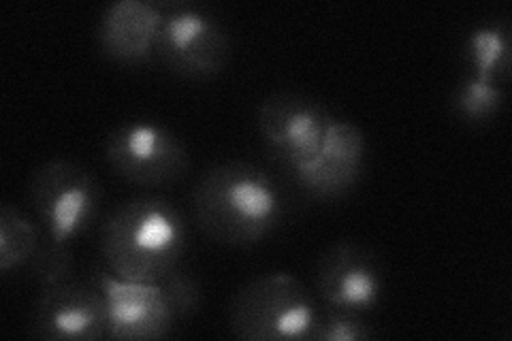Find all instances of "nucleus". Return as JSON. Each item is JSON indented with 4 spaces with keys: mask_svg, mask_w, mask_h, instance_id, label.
Segmentation results:
<instances>
[{
    "mask_svg": "<svg viewBox=\"0 0 512 341\" xmlns=\"http://www.w3.org/2000/svg\"><path fill=\"white\" fill-rule=\"evenodd\" d=\"M199 229L222 246H254L284 218V197L274 177L250 162L231 160L207 171L192 194Z\"/></svg>",
    "mask_w": 512,
    "mask_h": 341,
    "instance_id": "obj_1",
    "label": "nucleus"
},
{
    "mask_svg": "<svg viewBox=\"0 0 512 341\" xmlns=\"http://www.w3.org/2000/svg\"><path fill=\"white\" fill-rule=\"evenodd\" d=\"M101 248L107 269L118 278L158 284L180 267L186 224L171 201L135 197L107 216Z\"/></svg>",
    "mask_w": 512,
    "mask_h": 341,
    "instance_id": "obj_2",
    "label": "nucleus"
},
{
    "mask_svg": "<svg viewBox=\"0 0 512 341\" xmlns=\"http://www.w3.org/2000/svg\"><path fill=\"white\" fill-rule=\"evenodd\" d=\"M318 316L316 301L295 275L267 273L239 288L231 303V333L246 341L310 339Z\"/></svg>",
    "mask_w": 512,
    "mask_h": 341,
    "instance_id": "obj_3",
    "label": "nucleus"
},
{
    "mask_svg": "<svg viewBox=\"0 0 512 341\" xmlns=\"http://www.w3.org/2000/svg\"><path fill=\"white\" fill-rule=\"evenodd\" d=\"M28 197L45 237L69 248L94 220L101 192L88 169L73 160L56 158L32 173Z\"/></svg>",
    "mask_w": 512,
    "mask_h": 341,
    "instance_id": "obj_4",
    "label": "nucleus"
},
{
    "mask_svg": "<svg viewBox=\"0 0 512 341\" xmlns=\"http://www.w3.org/2000/svg\"><path fill=\"white\" fill-rule=\"evenodd\" d=\"M156 5L163 11L156 58L182 77L218 75L229 58V35L220 20L201 5L184 0H163Z\"/></svg>",
    "mask_w": 512,
    "mask_h": 341,
    "instance_id": "obj_5",
    "label": "nucleus"
},
{
    "mask_svg": "<svg viewBox=\"0 0 512 341\" xmlns=\"http://www.w3.org/2000/svg\"><path fill=\"white\" fill-rule=\"evenodd\" d=\"M331 122L323 105L293 92L267 96L256 111L269 156L291 175L320 152Z\"/></svg>",
    "mask_w": 512,
    "mask_h": 341,
    "instance_id": "obj_6",
    "label": "nucleus"
},
{
    "mask_svg": "<svg viewBox=\"0 0 512 341\" xmlns=\"http://www.w3.org/2000/svg\"><path fill=\"white\" fill-rule=\"evenodd\" d=\"M105 156L126 182L156 188L178 182L190 158L184 143L156 122H126L109 135Z\"/></svg>",
    "mask_w": 512,
    "mask_h": 341,
    "instance_id": "obj_7",
    "label": "nucleus"
},
{
    "mask_svg": "<svg viewBox=\"0 0 512 341\" xmlns=\"http://www.w3.org/2000/svg\"><path fill=\"white\" fill-rule=\"evenodd\" d=\"M92 284L101 290L107 314V339L150 341L171 333L173 316L160 284L122 280L96 269Z\"/></svg>",
    "mask_w": 512,
    "mask_h": 341,
    "instance_id": "obj_8",
    "label": "nucleus"
},
{
    "mask_svg": "<svg viewBox=\"0 0 512 341\" xmlns=\"http://www.w3.org/2000/svg\"><path fill=\"white\" fill-rule=\"evenodd\" d=\"M32 335L47 341H96L107 337L101 290L73 275L41 286L32 316Z\"/></svg>",
    "mask_w": 512,
    "mask_h": 341,
    "instance_id": "obj_9",
    "label": "nucleus"
},
{
    "mask_svg": "<svg viewBox=\"0 0 512 341\" xmlns=\"http://www.w3.org/2000/svg\"><path fill=\"white\" fill-rule=\"evenodd\" d=\"M316 288L327 305L365 314L380 303L382 271L370 250L344 241L320 256Z\"/></svg>",
    "mask_w": 512,
    "mask_h": 341,
    "instance_id": "obj_10",
    "label": "nucleus"
},
{
    "mask_svg": "<svg viewBox=\"0 0 512 341\" xmlns=\"http://www.w3.org/2000/svg\"><path fill=\"white\" fill-rule=\"evenodd\" d=\"M365 135L357 124L333 118L323 148L293 173V180L314 199H340L359 182L365 162Z\"/></svg>",
    "mask_w": 512,
    "mask_h": 341,
    "instance_id": "obj_11",
    "label": "nucleus"
},
{
    "mask_svg": "<svg viewBox=\"0 0 512 341\" xmlns=\"http://www.w3.org/2000/svg\"><path fill=\"white\" fill-rule=\"evenodd\" d=\"M163 11L148 0H116L105 7L96 39L105 58L120 64H139L156 56Z\"/></svg>",
    "mask_w": 512,
    "mask_h": 341,
    "instance_id": "obj_12",
    "label": "nucleus"
},
{
    "mask_svg": "<svg viewBox=\"0 0 512 341\" xmlns=\"http://www.w3.org/2000/svg\"><path fill=\"white\" fill-rule=\"evenodd\" d=\"M468 71L480 79L504 84L510 73V30L506 22L474 28L463 43Z\"/></svg>",
    "mask_w": 512,
    "mask_h": 341,
    "instance_id": "obj_13",
    "label": "nucleus"
},
{
    "mask_svg": "<svg viewBox=\"0 0 512 341\" xmlns=\"http://www.w3.org/2000/svg\"><path fill=\"white\" fill-rule=\"evenodd\" d=\"M43 237L32 220L11 203L0 207V271L11 273L30 265Z\"/></svg>",
    "mask_w": 512,
    "mask_h": 341,
    "instance_id": "obj_14",
    "label": "nucleus"
},
{
    "mask_svg": "<svg viewBox=\"0 0 512 341\" xmlns=\"http://www.w3.org/2000/svg\"><path fill=\"white\" fill-rule=\"evenodd\" d=\"M504 103V84L480 79L472 73L463 75L453 94V107L463 120L480 124L498 116Z\"/></svg>",
    "mask_w": 512,
    "mask_h": 341,
    "instance_id": "obj_15",
    "label": "nucleus"
},
{
    "mask_svg": "<svg viewBox=\"0 0 512 341\" xmlns=\"http://www.w3.org/2000/svg\"><path fill=\"white\" fill-rule=\"evenodd\" d=\"M372 337L374 331L365 322L363 314L335 305L318 310L314 331L310 335V339L316 341H367Z\"/></svg>",
    "mask_w": 512,
    "mask_h": 341,
    "instance_id": "obj_16",
    "label": "nucleus"
},
{
    "mask_svg": "<svg viewBox=\"0 0 512 341\" xmlns=\"http://www.w3.org/2000/svg\"><path fill=\"white\" fill-rule=\"evenodd\" d=\"M158 284L163 288L165 299L175 318H186L199 310L201 288L188 271H182L180 267L173 269L167 278L160 280Z\"/></svg>",
    "mask_w": 512,
    "mask_h": 341,
    "instance_id": "obj_17",
    "label": "nucleus"
},
{
    "mask_svg": "<svg viewBox=\"0 0 512 341\" xmlns=\"http://www.w3.org/2000/svg\"><path fill=\"white\" fill-rule=\"evenodd\" d=\"M28 267L32 273H35V278L39 280L41 286L58 282L62 278H69V275H73L71 248L58 246V243H54L52 239L43 237L41 248Z\"/></svg>",
    "mask_w": 512,
    "mask_h": 341,
    "instance_id": "obj_18",
    "label": "nucleus"
}]
</instances>
